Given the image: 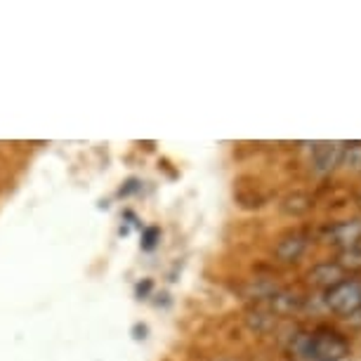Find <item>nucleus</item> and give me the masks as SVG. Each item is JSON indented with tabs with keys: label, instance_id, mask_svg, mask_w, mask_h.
Returning <instances> with one entry per match:
<instances>
[{
	"label": "nucleus",
	"instance_id": "nucleus-8",
	"mask_svg": "<svg viewBox=\"0 0 361 361\" xmlns=\"http://www.w3.org/2000/svg\"><path fill=\"white\" fill-rule=\"evenodd\" d=\"M310 208H312V199L305 192H293V194H288L281 201V210H283L286 215H290V217L305 215Z\"/></svg>",
	"mask_w": 361,
	"mask_h": 361
},
{
	"label": "nucleus",
	"instance_id": "nucleus-3",
	"mask_svg": "<svg viewBox=\"0 0 361 361\" xmlns=\"http://www.w3.org/2000/svg\"><path fill=\"white\" fill-rule=\"evenodd\" d=\"M326 238L329 243H336L340 248H357L361 241V217H354V220H343L336 222L326 229Z\"/></svg>",
	"mask_w": 361,
	"mask_h": 361
},
{
	"label": "nucleus",
	"instance_id": "nucleus-12",
	"mask_svg": "<svg viewBox=\"0 0 361 361\" xmlns=\"http://www.w3.org/2000/svg\"><path fill=\"white\" fill-rule=\"evenodd\" d=\"M338 264H340V269H343V271L345 269H361V246L343 250Z\"/></svg>",
	"mask_w": 361,
	"mask_h": 361
},
{
	"label": "nucleus",
	"instance_id": "nucleus-11",
	"mask_svg": "<svg viewBox=\"0 0 361 361\" xmlns=\"http://www.w3.org/2000/svg\"><path fill=\"white\" fill-rule=\"evenodd\" d=\"M340 163L350 170H361V142L343 145V159H340Z\"/></svg>",
	"mask_w": 361,
	"mask_h": 361
},
{
	"label": "nucleus",
	"instance_id": "nucleus-10",
	"mask_svg": "<svg viewBox=\"0 0 361 361\" xmlns=\"http://www.w3.org/2000/svg\"><path fill=\"white\" fill-rule=\"evenodd\" d=\"M276 290H279L276 286L271 281H267V279H253V281L243 288V295L250 298V300H271Z\"/></svg>",
	"mask_w": 361,
	"mask_h": 361
},
{
	"label": "nucleus",
	"instance_id": "nucleus-9",
	"mask_svg": "<svg viewBox=\"0 0 361 361\" xmlns=\"http://www.w3.org/2000/svg\"><path fill=\"white\" fill-rule=\"evenodd\" d=\"M246 322L250 326V331L267 333V331H271L276 326V314L271 310H255V312H250Z\"/></svg>",
	"mask_w": 361,
	"mask_h": 361
},
{
	"label": "nucleus",
	"instance_id": "nucleus-7",
	"mask_svg": "<svg viewBox=\"0 0 361 361\" xmlns=\"http://www.w3.org/2000/svg\"><path fill=\"white\" fill-rule=\"evenodd\" d=\"M269 305L274 314H293V312H300L305 307V298L295 290H276Z\"/></svg>",
	"mask_w": 361,
	"mask_h": 361
},
{
	"label": "nucleus",
	"instance_id": "nucleus-5",
	"mask_svg": "<svg viewBox=\"0 0 361 361\" xmlns=\"http://www.w3.org/2000/svg\"><path fill=\"white\" fill-rule=\"evenodd\" d=\"M343 159V145L340 142H317L312 147V163L317 173H331Z\"/></svg>",
	"mask_w": 361,
	"mask_h": 361
},
{
	"label": "nucleus",
	"instance_id": "nucleus-2",
	"mask_svg": "<svg viewBox=\"0 0 361 361\" xmlns=\"http://www.w3.org/2000/svg\"><path fill=\"white\" fill-rule=\"evenodd\" d=\"M347 354V340L331 329L310 333V361H338Z\"/></svg>",
	"mask_w": 361,
	"mask_h": 361
},
{
	"label": "nucleus",
	"instance_id": "nucleus-15",
	"mask_svg": "<svg viewBox=\"0 0 361 361\" xmlns=\"http://www.w3.org/2000/svg\"><path fill=\"white\" fill-rule=\"evenodd\" d=\"M354 317H361V310L357 312V314H354ZM357 322H361V319H357Z\"/></svg>",
	"mask_w": 361,
	"mask_h": 361
},
{
	"label": "nucleus",
	"instance_id": "nucleus-13",
	"mask_svg": "<svg viewBox=\"0 0 361 361\" xmlns=\"http://www.w3.org/2000/svg\"><path fill=\"white\" fill-rule=\"evenodd\" d=\"M159 238H161V229L159 227H149L145 229V236H142V248L145 250H152L156 243H159Z\"/></svg>",
	"mask_w": 361,
	"mask_h": 361
},
{
	"label": "nucleus",
	"instance_id": "nucleus-1",
	"mask_svg": "<svg viewBox=\"0 0 361 361\" xmlns=\"http://www.w3.org/2000/svg\"><path fill=\"white\" fill-rule=\"evenodd\" d=\"M326 307L340 317H354L361 310V286L357 281H340L326 290Z\"/></svg>",
	"mask_w": 361,
	"mask_h": 361
},
{
	"label": "nucleus",
	"instance_id": "nucleus-6",
	"mask_svg": "<svg viewBox=\"0 0 361 361\" xmlns=\"http://www.w3.org/2000/svg\"><path fill=\"white\" fill-rule=\"evenodd\" d=\"M307 279L319 288H333L336 283L343 281V269L338 262H319L307 271Z\"/></svg>",
	"mask_w": 361,
	"mask_h": 361
},
{
	"label": "nucleus",
	"instance_id": "nucleus-14",
	"mask_svg": "<svg viewBox=\"0 0 361 361\" xmlns=\"http://www.w3.org/2000/svg\"><path fill=\"white\" fill-rule=\"evenodd\" d=\"M213 361H236V359H231V357H217V359H213Z\"/></svg>",
	"mask_w": 361,
	"mask_h": 361
},
{
	"label": "nucleus",
	"instance_id": "nucleus-4",
	"mask_svg": "<svg viewBox=\"0 0 361 361\" xmlns=\"http://www.w3.org/2000/svg\"><path fill=\"white\" fill-rule=\"evenodd\" d=\"M305 250H307V236L302 231H288L276 241L274 255L279 262H295L302 257Z\"/></svg>",
	"mask_w": 361,
	"mask_h": 361
}]
</instances>
